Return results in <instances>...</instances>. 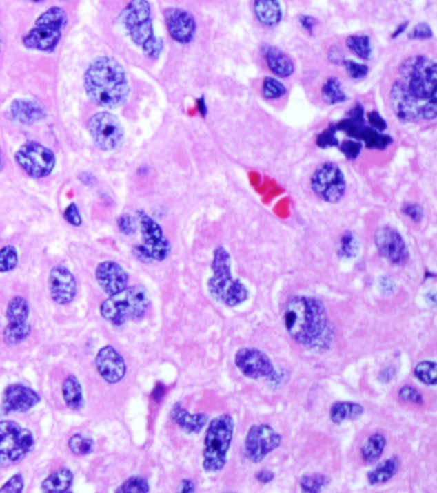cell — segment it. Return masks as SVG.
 <instances>
[{"label": "cell", "mask_w": 437, "mask_h": 493, "mask_svg": "<svg viewBox=\"0 0 437 493\" xmlns=\"http://www.w3.org/2000/svg\"><path fill=\"white\" fill-rule=\"evenodd\" d=\"M407 26H408V22H404V23L401 25L400 28H398V30H396V31L394 32V35H392V39H394V37L399 36L401 32H403V31L405 30V28H407Z\"/></svg>", "instance_id": "obj_61"}, {"label": "cell", "mask_w": 437, "mask_h": 493, "mask_svg": "<svg viewBox=\"0 0 437 493\" xmlns=\"http://www.w3.org/2000/svg\"><path fill=\"white\" fill-rule=\"evenodd\" d=\"M73 483V474L70 469H58L46 478L41 484L44 492H67Z\"/></svg>", "instance_id": "obj_29"}, {"label": "cell", "mask_w": 437, "mask_h": 493, "mask_svg": "<svg viewBox=\"0 0 437 493\" xmlns=\"http://www.w3.org/2000/svg\"><path fill=\"white\" fill-rule=\"evenodd\" d=\"M198 105H199L201 116H205V114H207V107H205V103H204V98H201V99L198 101Z\"/></svg>", "instance_id": "obj_60"}, {"label": "cell", "mask_w": 437, "mask_h": 493, "mask_svg": "<svg viewBox=\"0 0 437 493\" xmlns=\"http://www.w3.org/2000/svg\"><path fill=\"white\" fill-rule=\"evenodd\" d=\"M367 118H368V123L371 125V128H374L376 131L383 132V129H386V127H387L386 120L380 116V113H377L374 110L368 113Z\"/></svg>", "instance_id": "obj_54"}, {"label": "cell", "mask_w": 437, "mask_h": 493, "mask_svg": "<svg viewBox=\"0 0 437 493\" xmlns=\"http://www.w3.org/2000/svg\"><path fill=\"white\" fill-rule=\"evenodd\" d=\"M374 245L378 254L394 265H404L408 262L409 251L404 238L396 229L385 226L374 233Z\"/></svg>", "instance_id": "obj_15"}, {"label": "cell", "mask_w": 437, "mask_h": 493, "mask_svg": "<svg viewBox=\"0 0 437 493\" xmlns=\"http://www.w3.org/2000/svg\"><path fill=\"white\" fill-rule=\"evenodd\" d=\"M49 291L53 302L67 305L73 302L77 284L71 271L64 265H55L49 273Z\"/></svg>", "instance_id": "obj_20"}, {"label": "cell", "mask_w": 437, "mask_h": 493, "mask_svg": "<svg viewBox=\"0 0 437 493\" xmlns=\"http://www.w3.org/2000/svg\"><path fill=\"white\" fill-rule=\"evenodd\" d=\"M386 443H387V441L383 433L371 434L365 441V445L360 448L362 459L368 464L378 461L380 457H383Z\"/></svg>", "instance_id": "obj_31"}, {"label": "cell", "mask_w": 437, "mask_h": 493, "mask_svg": "<svg viewBox=\"0 0 437 493\" xmlns=\"http://www.w3.org/2000/svg\"><path fill=\"white\" fill-rule=\"evenodd\" d=\"M414 375L418 378L419 382L427 386H436L437 364L435 361L425 360L418 363L414 368Z\"/></svg>", "instance_id": "obj_37"}, {"label": "cell", "mask_w": 437, "mask_h": 493, "mask_svg": "<svg viewBox=\"0 0 437 493\" xmlns=\"http://www.w3.org/2000/svg\"><path fill=\"white\" fill-rule=\"evenodd\" d=\"M434 36L432 28L428 26L427 23H419L409 32L410 40H428Z\"/></svg>", "instance_id": "obj_52"}, {"label": "cell", "mask_w": 437, "mask_h": 493, "mask_svg": "<svg viewBox=\"0 0 437 493\" xmlns=\"http://www.w3.org/2000/svg\"><path fill=\"white\" fill-rule=\"evenodd\" d=\"M335 131H336L335 126H331L326 131L321 132L317 136V140H316L317 147H322V149L338 147V140H337L336 135H335Z\"/></svg>", "instance_id": "obj_45"}, {"label": "cell", "mask_w": 437, "mask_h": 493, "mask_svg": "<svg viewBox=\"0 0 437 493\" xmlns=\"http://www.w3.org/2000/svg\"><path fill=\"white\" fill-rule=\"evenodd\" d=\"M347 49L358 58L368 61L372 55L371 39L365 35H352L346 39Z\"/></svg>", "instance_id": "obj_36"}, {"label": "cell", "mask_w": 437, "mask_h": 493, "mask_svg": "<svg viewBox=\"0 0 437 493\" xmlns=\"http://www.w3.org/2000/svg\"><path fill=\"white\" fill-rule=\"evenodd\" d=\"M360 138L365 141V147L376 150H385L394 143V140L389 135H383L380 131H376L371 127H363Z\"/></svg>", "instance_id": "obj_35"}, {"label": "cell", "mask_w": 437, "mask_h": 493, "mask_svg": "<svg viewBox=\"0 0 437 493\" xmlns=\"http://www.w3.org/2000/svg\"><path fill=\"white\" fill-rule=\"evenodd\" d=\"M31 332H32V327H31V324H28V322L8 323L7 327L3 331V338L8 346H16L22 341H25L31 335Z\"/></svg>", "instance_id": "obj_33"}, {"label": "cell", "mask_w": 437, "mask_h": 493, "mask_svg": "<svg viewBox=\"0 0 437 493\" xmlns=\"http://www.w3.org/2000/svg\"><path fill=\"white\" fill-rule=\"evenodd\" d=\"M283 437L268 424L252 426L246 434L244 454L252 463H261L281 446Z\"/></svg>", "instance_id": "obj_13"}, {"label": "cell", "mask_w": 437, "mask_h": 493, "mask_svg": "<svg viewBox=\"0 0 437 493\" xmlns=\"http://www.w3.org/2000/svg\"><path fill=\"white\" fill-rule=\"evenodd\" d=\"M398 395H399L401 401L411 402L416 405L423 403V396L411 386H403Z\"/></svg>", "instance_id": "obj_46"}, {"label": "cell", "mask_w": 437, "mask_h": 493, "mask_svg": "<svg viewBox=\"0 0 437 493\" xmlns=\"http://www.w3.org/2000/svg\"><path fill=\"white\" fill-rule=\"evenodd\" d=\"M310 187L321 200L336 204L345 195V176L335 163H322L310 177Z\"/></svg>", "instance_id": "obj_11"}, {"label": "cell", "mask_w": 437, "mask_h": 493, "mask_svg": "<svg viewBox=\"0 0 437 493\" xmlns=\"http://www.w3.org/2000/svg\"><path fill=\"white\" fill-rule=\"evenodd\" d=\"M171 419L185 433H189V434L201 433V430L210 421V418H208V415L205 412L192 414L190 411L186 410L180 402L173 405L172 410H171Z\"/></svg>", "instance_id": "obj_24"}, {"label": "cell", "mask_w": 437, "mask_h": 493, "mask_svg": "<svg viewBox=\"0 0 437 493\" xmlns=\"http://www.w3.org/2000/svg\"><path fill=\"white\" fill-rule=\"evenodd\" d=\"M62 395L65 405L72 410H80L83 406V393L80 381L74 375H68L62 384Z\"/></svg>", "instance_id": "obj_30"}, {"label": "cell", "mask_w": 437, "mask_h": 493, "mask_svg": "<svg viewBox=\"0 0 437 493\" xmlns=\"http://www.w3.org/2000/svg\"><path fill=\"white\" fill-rule=\"evenodd\" d=\"M235 364L243 375L250 379L270 378L274 372L271 359L254 347H243L235 355Z\"/></svg>", "instance_id": "obj_17"}, {"label": "cell", "mask_w": 437, "mask_h": 493, "mask_svg": "<svg viewBox=\"0 0 437 493\" xmlns=\"http://www.w3.org/2000/svg\"><path fill=\"white\" fill-rule=\"evenodd\" d=\"M0 48H1V34H0Z\"/></svg>", "instance_id": "obj_64"}, {"label": "cell", "mask_w": 437, "mask_h": 493, "mask_svg": "<svg viewBox=\"0 0 437 493\" xmlns=\"http://www.w3.org/2000/svg\"><path fill=\"white\" fill-rule=\"evenodd\" d=\"M63 218L73 227H80L82 224V218L80 211L76 204H70L63 213Z\"/></svg>", "instance_id": "obj_51"}, {"label": "cell", "mask_w": 437, "mask_h": 493, "mask_svg": "<svg viewBox=\"0 0 437 493\" xmlns=\"http://www.w3.org/2000/svg\"><path fill=\"white\" fill-rule=\"evenodd\" d=\"M365 408L356 402H335L329 409V419L334 424H341L346 420L359 419Z\"/></svg>", "instance_id": "obj_27"}, {"label": "cell", "mask_w": 437, "mask_h": 493, "mask_svg": "<svg viewBox=\"0 0 437 493\" xmlns=\"http://www.w3.org/2000/svg\"><path fill=\"white\" fill-rule=\"evenodd\" d=\"M19 264L17 249L12 245L0 249V273H8Z\"/></svg>", "instance_id": "obj_39"}, {"label": "cell", "mask_w": 437, "mask_h": 493, "mask_svg": "<svg viewBox=\"0 0 437 493\" xmlns=\"http://www.w3.org/2000/svg\"><path fill=\"white\" fill-rule=\"evenodd\" d=\"M67 23L68 17L65 10L58 6L50 7L37 17L35 26L22 37V44L28 49L53 53L62 39Z\"/></svg>", "instance_id": "obj_8"}, {"label": "cell", "mask_w": 437, "mask_h": 493, "mask_svg": "<svg viewBox=\"0 0 437 493\" xmlns=\"http://www.w3.org/2000/svg\"><path fill=\"white\" fill-rule=\"evenodd\" d=\"M265 58L270 71L277 77L287 78L295 72V64L292 58L278 48L270 46L265 52Z\"/></svg>", "instance_id": "obj_25"}, {"label": "cell", "mask_w": 437, "mask_h": 493, "mask_svg": "<svg viewBox=\"0 0 437 493\" xmlns=\"http://www.w3.org/2000/svg\"><path fill=\"white\" fill-rule=\"evenodd\" d=\"M255 478L261 482V483H271L274 479V474L270 470H261L258 472V474L255 475Z\"/></svg>", "instance_id": "obj_57"}, {"label": "cell", "mask_w": 437, "mask_h": 493, "mask_svg": "<svg viewBox=\"0 0 437 493\" xmlns=\"http://www.w3.org/2000/svg\"><path fill=\"white\" fill-rule=\"evenodd\" d=\"M322 98L325 103H327L329 105H336L340 103H345L347 101V95L343 90L341 83L337 77H329L326 80V83L322 86Z\"/></svg>", "instance_id": "obj_32"}, {"label": "cell", "mask_w": 437, "mask_h": 493, "mask_svg": "<svg viewBox=\"0 0 437 493\" xmlns=\"http://www.w3.org/2000/svg\"><path fill=\"white\" fill-rule=\"evenodd\" d=\"M328 484L326 475H304L301 479V488L303 492L318 493Z\"/></svg>", "instance_id": "obj_40"}, {"label": "cell", "mask_w": 437, "mask_h": 493, "mask_svg": "<svg viewBox=\"0 0 437 493\" xmlns=\"http://www.w3.org/2000/svg\"><path fill=\"white\" fill-rule=\"evenodd\" d=\"M235 421L230 414H222L210 420L204 436L203 469L207 473H219L227 464V455L232 445Z\"/></svg>", "instance_id": "obj_6"}, {"label": "cell", "mask_w": 437, "mask_h": 493, "mask_svg": "<svg viewBox=\"0 0 437 493\" xmlns=\"http://www.w3.org/2000/svg\"><path fill=\"white\" fill-rule=\"evenodd\" d=\"M35 448L31 430L14 421H0V468L19 464Z\"/></svg>", "instance_id": "obj_9"}, {"label": "cell", "mask_w": 437, "mask_h": 493, "mask_svg": "<svg viewBox=\"0 0 437 493\" xmlns=\"http://www.w3.org/2000/svg\"><path fill=\"white\" fill-rule=\"evenodd\" d=\"M262 94L267 101H278L286 95V87L274 77H265L262 85Z\"/></svg>", "instance_id": "obj_38"}, {"label": "cell", "mask_w": 437, "mask_h": 493, "mask_svg": "<svg viewBox=\"0 0 437 493\" xmlns=\"http://www.w3.org/2000/svg\"><path fill=\"white\" fill-rule=\"evenodd\" d=\"M117 224H119V231L122 233H125L126 236H131L136 232V220L130 214L121 216L117 220Z\"/></svg>", "instance_id": "obj_49"}, {"label": "cell", "mask_w": 437, "mask_h": 493, "mask_svg": "<svg viewBox=\"0 0 437 493\" xmlns=\"http://www.w3.org/2000/svg\"><path fill=\"white\" fill-rule=\"evenodd\" d=\"M68 448L72 451L74 455H88L90 454L94 448V441L88 439L82 434H74L68 441Z\"/></svg>", "instance_id": "obj_41"}, {"label": "cell", "mask_w": 437, "mask_h": 493, "mask_svg": "<svg viewBox=\"0 0 437 493\" xmlns=\"http://www.w3.org/2000/svg\"><path fill=\"white\" fill-rule=\"evenodd\" d=\"M359 251L358 240L352 232H345L340 238V254L345 258H356Z\"/></svg>", "instance_id": "obj_43"}, {"label": "cell", "mask_w": 437, "mask_h": 493, "mask_svg": "<svg viewBox=\"0 0 437 493\" xmlns=\"http://www.w3.org/2000/svg\"><path fill=\"white\" fill-rule=\"evenodd\" d=\"M8 116L22 125H34L45 118L46 112L37 101L17 99L10 103Z\"/></svg>", "instance_id": "obj_23"}, {"label": "cell", "mask_w": 437, "mask_h": 493, "mask_svg": "<svg viewBox=\"0 0 437 493\" xmlns=\"http://www.w3.org/2000/svg\"><path fill=\"white\" fill-rule=\"evenodd\" d=\"M23 488H25L23 476L22 474H16L8 479V482L3 487H0V492L19 493L23 491Z\"/></svg>", "instance_id": "obj_50"}, {"label": "cell", "mask_w": 437, "mask_h": 493, "mask_svg": "<svg viewBox=\"0 0 437 493\" xmlns=\"http://www.w3.org/2000/svg\"><path fill=\"white\" fill-rule=\"evenodd\" d=\"M3 168H4V156H3V151L0 149V172L3 171Z\"/></svg>", "instance_id": "obj_62"}, {"label": "cell", "mask_w": 437, "mask_h": 493, "mask_svg": "<svg viewBox=\"0 0 437 493\" xmlns=\"http://www.w3.org/2000/svg\"><path fill=\"white\" fill-rule=\"evenodd\" d=\"M338 147L347 159H356L362 151V144L353 140H346L344 143L338 144Z\"/></svg>", "instance_id": "obj_48"}, {"label": "cell", "mask_w": 437, "mask_h": 493, "mask_svg": "<svg viewBox=\"0 0 437 493\" xmlns=\"http://www.w3.org/2000/svg\"><path fill=\"white\" fill-rule=\"evenodd\" d=\"M403 213L416 223H419L423 218V209L418 204H404Z\"/></svg>", "instance_id": "obj_53"}, {"label": "cell", "mask_w": 437, "mask_h": 493, "mask_svg": "<svg viewBox=\"0 0 437 493\" xmlns=\"http://www.w3.org/2000/svg\"><path fill=\"white\" fill-rule=\"evenodd\" d=\"M95 368L101 378L110 384H119L128 373L125 359L113 346L101 347L95 357Z\"/></svg>", "instance_id": "obj_19"}, {"label": "cell", "mask_w": 437, "mask_h": 493, "mask_svg": "<svg viewBox=\"0 0 437 493\" xmlns=\"http://www.w3.org/2000/svg\"><path fill=\"white\" fill-rule=\"evenodd\" d=\"M95 278L101 290L108 296L119 293L128 287V272L116 262L110 260L98 265L95 271Z\"/></svg>", "instance_id": "obj_22"}, {"label": "cell", "mask_w": 437, "mask_h": 493, "mask_svg": "<svg viewBox=\"0 0 437 493\" xmlns=\"http://www.w3.org/2000/svg\"><path fill=\"white\" fill-rule=\"evenodd\" d=\"M30 1H34V3H41V1H44V0H30Z\"/></svg>", "instance_id": "obj_63"}, {"label": "cell", "mask_w": 437, "mask_h": 493, "mask_svg": "<svg viewBox=\"0 0 437 493\" xmlns=\"http://www.w3.org/2000/svg\"><path fill=\"white\" fill-rule=\"evenodd\" d=\"M141 238L153 260L163 262L171 253V242L164 236L163 229L145 211L137 210Z\"/></svg>", "instance_id": "obj_14"}, {"label": "cell", "mask_w": 437, "mask_h": 493, "mask_svg": "<svg viewBox=\"0 0 437 493\" xmlns=\"http://www.w3.org/2000/svg\"><path fill=\"white\" fill-rule=\"evenodd\" d=\"M79 180L86 186H94L96 183V178L92 174H88V172L80 174Z\"/></svg>", "instance_id": "obj_58"}, {"label": "cell", "mask_w": 437, "mask_h": 493, "mask_svg": "<svg viewBox=\"0 0 437 493\" xmlns=\"http://www.w3.org/2000/svg\"><path fill=\"white\" fill-rule=\"evenodd\" d=\"M212 271L213 275L208 280V291L214 300L227 305L228 308H236L247 300L249 291L245 284L234 278L231 255L225 247H216Z\"/></svg>", "instance_id": "obj_5"}, {"label": "cell", "mask_w": 437, "mask_h": 493, "mask_svg": "<svg viewBox=\"0 0 437 493\" xmlns=\"http://www.w3.org/2000/svg\"><path fill=\"white\" fill-rule=\"evenodd\" d=\"M283 326L301 346L323 351L331 346L334 328L322 302L312 296H292L283 306Z\"/></svg>", "instance_id": "obj_1"}, {"label": "cell", "mask_w": 437, "mask_h": 493, "mask_svg": "<svg viewBox=\"0 0 437 493\" xmlns=\"http://www.w3.org/2000/svg\"><path fill=\"white\" fill-rule=\"evenodd\" d=\"M122 23L135 45L149 59H158L163 52V40L155 36L152 8L148 0H131L121 14Z\"/></svg>", "instance_id": "obj_4"}, {"label": "cell", "mask_w": 437, "mask_h": 493, "mask_svg": "<svg viewBox=\"0 0 437 493\" xmlns=\"http://www.w3.org/2000/svg\"><path fill=\"white\" fill-rule=\"evenodd\" d=\"M399 74L410 95L425 107L422 120H435L437 117L436 62L426 55H411L401 62Z\"/></svg>", "instance_id": "obj_3"}, {"label": "cell", "mask_w": 437, "mask_h": 493, "mask_svg": "<svg viewBox=\"0 0 437 493\" xmlns=\"http://www.w3.org/2000/svg\"><path fill=\"white\" fill-rule=\"evenodd\" d=\"M40 402L39 393L23 384L8 386L1 400V410L4 414L10 412H25Z\"/></svg>", "instance_id": "obj_21"}, {"label": "cell", "mask_w": 437, "mask_h": 493, "mask_svg": "<svg viewBox=\"0 0 437 493\" xmlns=\"http://www.w3.org/2000/svg\"><path fill=\"white\" fill-rule=\"evenodd\" d=\"M150 491V487L145 479L140 476H131L126 482L117 488L119 493H146Z\"/></svg>", "instance_id": "obj_42"}, {"label": "cell", "mask_w": 437, "mask_h": 493, "mask_svg": "<svg viewBox=\"0 0 437 493\" xmlns=\"http://www.w3.org/2000/svg\"><path fill=\"white\" fill-rule=\"evenodd\" d=\"M83 89L95 105L105 109L123 105L131 92L123 65L108 55L98 56L88 65L83 74Z\"/></svg>", "instance_id": "obj_2"}, {"label": "cell", "mask_w": 437, "mask_h": 493, "mask_svg": "<svg viewBox=\"0 0 437 493\" xmlns=\"http://www.w3.org/2000/svg\"><path fill=\"white\" fill-rule=\"evenodd\" d=\"M134 254H135L137 259L141 260L143 263H150V262H153V259H152V256L149 254V251H148L143 245H137V246L134 249Z\"/></svg>", "instance_id": "obj_55"}, {"label": "cell", "mask_w": 437, "mask_h": 493, "mask_svg": "<svg viewBox=\"0 0 437 493\" xmlns=\"http://www.w3.org/2000/svg\"><path fill=\"white\" fill-rule=\"evenodd\" d=\"M164 21L170 36L181 45L190 44L196 34V22L192 14L181 8H167Z\"/></svg>", "instance_id": "obj_18"}, {"label": "cell", "mask_w": 437, "mask_h": 493, "mask_svg": "<svg viewBox=\"0 0 437 493\" xmlns=\"http://www.w3.org/2000/svg\"><path fill=\"white\" fill-rule=\"evenodd\" d=\"M301 23L304 30H307L309 34H313V28L316 26L317 21L310 16H301Z\"/></svg>", "instance_id": "obj_56"}, {"label": "cell", "mask_w": 437, "mask_h": 493, "mask_svg": "<svg viewBox=\"0 0 437 493\" xmlns=\"http://www.w3.org/2000/svg\"><path fill=\"white\" fill-rule=\"evenodd\" d=\"M398 472H399V460L396 457H390L372 469L367 474V479L371 485H381L387 483Z\"/></svg>", "instance_id": "obj_28"}, {"label": "cell", "mask_w": 437, "mask_h": 493, "mask_svg": "<svg viewBox=\"0 0 437 493\" xmlns=\"http://www.w3.org/2000/svg\"><path fill=\"white\" fill-rule=\"evenodd\" d=\"M363 126H365V123L356 122L354 119L347 118L338 122L335 128L340 129V131H344L349 136L353 137V138H360Z\"/></svg>", "instance_id": "obj_44"}, {"label": "cell", "mask_w": 437, "mask_h": 493, "mask_svg": "<svg viewBox=\"0 0 437 493\" xmlns=\"http://www.w3.org/2000/svg\"><path fill=\"white\" fill-rule=\"evenodd\" d=\"M343 63L346 68V72L354 80H360L368 74V67L365 64L356 63L353 61H344Z\"/></svg>", "instance_id": "obj_47"}, {"label": "cell", "mask_w": 437, "mask_h": 493, "mask_svg": "<svg viewBox=\"0 0 437 493\" xmlns=\"http://www.w3.org/2000/svg\"><path fill=\"white\" fill-rule=\"evenodd\" d=\"M19 168L32 178H44L53 172L54 153L35 141H28L19 147L14 156Z\"/></svg>", "instance_id": "obj_12"}, {"label": "cell", "mask_w": 437, "mask_h": 493, "mask_svg": "<svg viewBox=\"0 0 437 493\" xmlns=\"http://www.w3.org/2000/svg\"><path fill=\"white\" fill-rule=\"evenodd\" d=\"M254 14L265 28H274L283 19V10L278 0H254Z\"/></svg>", "instance_id": "obj_26"}, {"label": "cell", "mask_w": 437, "mask_h": 493, "mask_svg": "<svg viewBox=\"0 0 437 493\" xmlns=\"http://www.w3.org/2000/svg\"><path fill=\"white\" fill-rule=\"evenodd\" d=\"M28 314H30V306L25 297L22 296H14L7 306L6 317L8 323H25L28 322Z\"/></svg>", "instance_id": "obj_34"}, {"label": "cell", "mask_w": 437, "mask_h": 493, "mask_svg": "<svg viewBox=\"0 0 437 493\" xmlns=\"http://www.w3.org/2000/svg\"><path fill=\"white\" fill-rule=\"evenodd\" d=\"M390 104L395 117L404 123H417L422 120L425 107L416 101L401 80H396L390 89Z\"/></svg>", "instance_id": "obj_16"}, {"label": "cell", "mask_w": 437, "mask_h": 493, "mask_svg": "<svg viewBox=\"0 0 437 493\" xmlns=\"http://www.w3.org/2000/svg\"><path fill=\"white\" fill-rule=\"evenodd\" d=\"M149 302V295L143 286L126 287L101 304V317L114 326H122L128 320L144 318Z\"/></svg>", "instance_id": "obj_7"}, {"label": "cell", "mask_w": 437, "mask_h": 493, "mask_svg": "<svg viewBox=\"0 0 437 493\" xmlns=\"http://www.w3.org/2000/svg\"><path fill=\"white\" fill-rule=\"evenodd\" d=\"M180 491L183 493L195 492V484L190 479H183Z\"/></svg>", "instance_id": "obj_59"}, {"label": "cell", "mask_w": 437, "mask_h": 493, "mask_svg": "<svg viewBox=\"0 0 437 493\" xmlns=\"http://www.w3.org/2000/svg\"><path fill=\"white\" fill-rule=\"evenodd\" d=\"M88 131L94 144L103 151L117 150L125 141V128L110 112H99L92 116L88 120Z\"/></svg>", "instance_id": "obj_10"}]
</instances>
